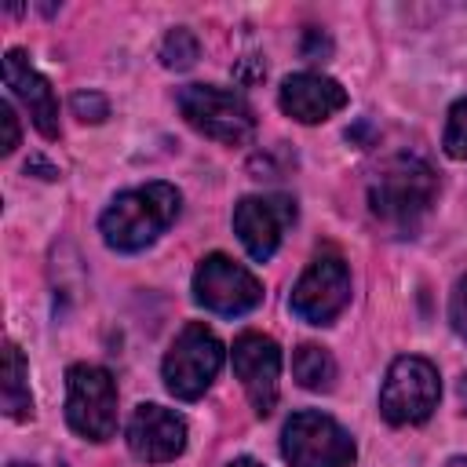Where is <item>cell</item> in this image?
<instances>
[{
    "label": "cell",
    "mask_w": 467,
    "mask_h": 467,
    "mask_svg": "<svg viewBox=\"0 0 467 467\" xmlns=\"http://www.w3.org/2000/svg\"><path fill=\"white\" fill-rule=\"evenodd\" d=\"M434 197H438V175L423 157H412V153L390 157L368 186L372 215L394 234H416Z\"/></svg>",
    "instance_id": "1"
},
{
    "label": "cell",
    "mask_w": 467,
    "mask_h": 467,
    "mask_svg": "<svg viewBox=\"0 0 467 467\" xmlns=\"http://www.w3.org/2000/svg\"><path fill=\"white\" fill-rule=\"evenodd\" d=\"M179 190L171 182H146L109 201L99 219V234L113 252H139L153 244L179 215Z\"/></svg>",
    "instance_id": "2"
},
{
    "label": "cell",
    "mask_w": 467,
    "mask_h": 467,
    "mask_svg": "<svg viewBox=\"0 0 467 467\" xmlns=\"http://www.w3.org/2000/svg\"><path fill=\"white\" fill-rule=\"evenodd\" d=\"M179 113L190 128H197L204 139H215L223 146H244L255 135V113L248 99L234 88L219 84H186L175 95Z\"/></svg>",
    "instance_id": "3"
},
{
    "label": "cell",
    "mask_w": 467,
    "mask_h": 467,
    "mask_svg": "<svg viewBox=\"0 0 467 467\" xmlns=\"http://www.w3.org/2000/svg\"><path fill=\"white\" fill-rule=\"evenodd\" d=\"M441 398V379L434 361L420 354H401L390 361L383 387H379V416L390 427H416L431 420Z\"/></svg>",
    "instance_id": "4"
},
{
    "label": "cell",
    "mask_w": 467,
    "mask_h": 467,
    "mask_svg": "<svg viewBox=\"0 0 467 467\" xmlns=\"http://www.w3.org/2000/svg\"><path fill=\"white\" fill-rule=\"evenodd\" d=\"M223 358H226V350L215 339V332L204 328L201 321H190L171 339V347L161 361V376H164L168 394H175L179 401H197L212 387V379L219 376Z\"/></svg>",
    "instance_id": "5"
},
{
    "label": "cell",
    "mask_w": 467,
    "mask_h": 467,
    "mask_svg": "<svg viewBox=\"0 0 467 467\" xmlns=\"http://www.w3.org/2000/svg\"><path fill=\"white\" fill-rule=\"evenodd\" d=\"M66 423L88 438L106 441L117 431V383L102 365H69L66 372Z\"/></svg>",
    "instance_id": "6"
},
{
    "label": "cell",
    "mask_w": 467,
    "mask_h": 467,
    "mask_svg": "<svg viewBox=\"0 0 467 467\" xmlns=\"http://www.w3.org/2000/svg\"><path fill=\"white\" fill-rule=\"evenodd\" d=\"M281 456L292 467H350L354 438L332 416L303 409L281 431Z\"/></svg>",
    "instance_id": "7"
},
{
    "label": "cell",
    "mask_w": 467,
    "mask_h": 467,
    "mask_svg": "<svg viewBox=\"0 0 467 467\" xmlns=\"http://www.w3.org/2000/svg\"><path fill=\"white\" fill-rule=\"evenodd\" d=\"M193 299L212 314L241 317L263 303V285L248 266L234 263L223 252H212L193 270Z\"/></svg>",
    "instance_id": "8"
},
{
    "label": "cell",
    "mask_w": 467,
    "mask_h": 467,
    "mask_svg": "<svg viewBox=\"0 0 467 467\" xmlns=\"http://www.w3.org/2000/svg\"><path fill=\"white\" fill-rule=\"evenodd\" d=\"M350 303V270L339 255H317L292 285L288 310L306 325H332Z\"/></svg>",
    "instance_id": "9"
},
{
    "label": "cell",
    "mask_w": 467,
    "mask_h": 467,
    "mask_svg": "<svg viewBox=\"0 0 467 467\" xmlns=\"http://www.w3.org/2000/svg\"><path fill=\"white\" fill-rule=\"evenodd\" d=\"M292 223L296 201L288 193H252L241 197L234 208V234L255 263H266L281 248V237Z\"/></svg>",
    "instance_id": "10"
},
{
    "label": "cell",
    "mask_w": 467,
    "mask_h": 467,
    "mask_svg": "<svg viewBox=\"0 0 467 467\" xmlns=\"http://www.w3.org/2000/svg\"><path fill=\"white\" fill-rule=\"evenodd\" d=\"M234 372L255 409V416H270L277 405V379H281V350L263 332H241L234 339Z\"/></svg>",
    "instance_id": "11"
},
{
    "label": "cell",
    "mask_w": 467,
    "mask_h": 467,
    "mask_svg": "<svg viewBox=\"0 0 467 467\" xmlns=\"http://www.w3.org/2000/svg\"><path fill=\"white\" fill-rule=\"evenodd\" d=\"M124 438H128V449L135 460L142 463H168L175 456H182L186 449V420L164 405H153V401H142L128 427H124Z\"/></svg>",
    "instance_id": "12"
},
{
    "label": "cell",
    "mask_w": 467,
    "mask_h": 467,
    "mask_svg": "<svg viewBox=\"0 0 467 467\" xmlns=\"http://www.w3.org/2000/svg\"><path fill=\"white\" fill-rule=\"evenodd\" d=\"M4 84L11 88V95L29 109V120L36 124V131L44 139H58V99L47 84V77L29 62V55L22 47H11L4 55Z\"/></svg>",
    "instance_id": "13"
},
{
    "label": "cell",
    "mask_w": 467,
    "mask_h": 467,
    "mask_svg": "<svg viewBox=\"0 0 467 467\" xmlns=\"http://www.w3.org/2000/svg\"><path fill=\"white\" fill-rule=\"evenodd\" d=\"M277 102L299 124H325L328 117H336L347 106V91L339 80L314 73V69H303V73H292L281 80Z\"/></svg>",
    "instance_id": "14"
},
{
    "label": "cell",
    "mask_w": 467,
    "mask_h": 467,
    "mask_svg": "<svg viewBox=\"0 0 467 467\" xmlns=\"http://www.w3.org/2000/svg\"><path fill=\"white\" fill-rule=\"evenodd\" d=\"M4 412L11 420H33V394H29V365L18 343H4Z\"/></svg>",
    "instance_id": "15"
},
{
    "label": "cell",
    "mask_w": 467,
    "mask_h": 467,
    "mask_svg": "<svg viewBox=\"0 0 467 467\" xmlns=\"http://www.w3.org/2000/svg\"><path fill=\"white\" fill-rule=\"evenodd\" d=\"M292 376L303 390H332L336 383V358L317 347V343H303L292 354Z\"/></svg>",
    "instance_id": "16"
},
{
    "label": "cell",
    "mask_w": 467,
    "mask_h": 467,
    "mask_svg": "<svg viewBox=\"0 0 467 467\" xmlns=\"http://www.w3.org/2000/svg\"><path fill=\"white\" fill-rule=\"evenodd\" d=\"M197 55H201V44L186 26L168 29V36L161 40V62L168 69H190L197 62Z\"/></svg>",
    "instance_id": "17"
},
{
    "label": "cell",
    "mask_w": 467,
    "mask_h": 467,
    "mask_svg": "<svg viewBox=\"0 0 467 467\" xmlns=\"http://www.w3.org/2000/svg\"><path fill=\"white\" fill-rule=\"evenodd\" d=\"M441 150L452 161H467V99H456L449 106L445 131H441Z\"/></svg>",
    "instance_id": "18"
},
{
    "label": "cell",
    "mask_w": 467,
    "mask_h": 467,
    "mask_svg": "<svg viewBox=\"0 0 467 467\" xmlns=\"http://www.w3.org/2000/svg\"><path fill=\"white\" fill-rule=\"evenodd\" d=\"M69 109H73V117H80L84 124L91 120V124H102L106 117H109V102L99 95V91H77L73 99H69Z\"/></svg>",
    "instance_id": "19"
},
{
    "label": "cell",
    "mask_w": 467,
    "mask_h": 467,
    "mask_svg": "<svg viewBox=\"0 0 467 467\" xmlns=\"http://www.w3.org/2000/svg\"><path fill=\"white\" fill-rule=\"evenodd\" d=\"M449 321H452V332L467 339V277H460L449 296Z\"/></svg>",
    "instance_id": "20"
},
{
    "label": "cell",
    "mask_w": 467,
    "mask_h": 467,
    "mask_svg": "<svg viewBox=\"0 0 467 467\" xmlns=\"http://www.w3.org/2000/svg\"><path fill=\"white\" fill-rule=\"evenodd\" d=\"M0 124H4V142H0V150H4V153H15V146H18V117H15V106H11V102H0Z\"/></svg>",
    "instance_id": "21"
},
{
    "label": "cell",
    "mask_w": 467,
    "mask_h": 467,
    "mask_svg": "<svg viewBox=\"0 0 467 467\" xmlns=\"http://www.w3.org/2000/svg\"><path fill=\"white\" fill-rule=\"evenodd\" d=\"M230 467H263V463H259V460H248V456H244V460H234Z\"/></svg>",
    "instance_id": "22"
},
{
    "label": "cell",
    "mask_w": 467,
    "mask_h": 467,
    "mask_svg": "<svg viewBox=\"0 0 467 467\" xmlns=\"http://www.w3.org/2000/svg\"><path fill=\"white\" fill-rule=\"evenodd\" d=\"M445 467H467V456H452Z\"/></svg>",
    "instance_id": "23"
},
{
    "label": "cell",
    "mask_w": 467,
    "mask_h": 467,
    "mask_svg": "<svg viewBox=\"0 0 467 467\" xmlns=\"http://www.w3.org/2000/svg\"><path fill=\"white\" fill-rule=\"evenodd\" d=\"M11 467H33V463H11Z\"/></svg>",
    "instance_id": "24"
}]
</instances>
